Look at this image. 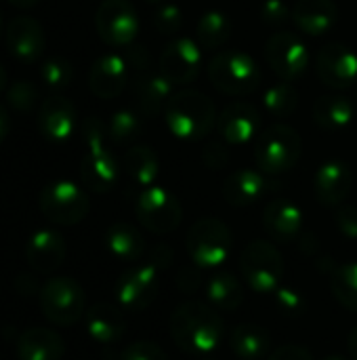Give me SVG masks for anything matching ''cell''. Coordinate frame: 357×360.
Here are the masks:
<instances>
[{
    "label": "cell",
    "instance_id": "8d00e7d4",
    "mask_svg": "<svg viewBox=\"0 0 357 360\" xmlns=\"http://www.w3.org/2000/svg\"><path fill=\"white\" fill-rule=\"evenodd\" d=\"M40 78L48 89H67L74 78V68L65 57H48L40 68Z\"/></svg>",
    "mask_w": 357,
    "mask_h": 360
},
{
    "label": "cell",
    "instance_id": "6da1fadb",
    "mask_svg": "<svg viewBox=\"0 0 357 360\" xmlns=\"http://www.w3.org/2000/svg\"><path fill=\"white\" fill-rule=\"evenodd\" d=\"M225 333V321L208 302H183L170 316V338L183 352H213Z\"/></svg>",
    "mask_w": 357,
    "mask_h": 360
},
{
    "label": "cell",
    "instance_id": "7c38bea8",
    "mask_svg": "<svg viewBox=\"0 0 357 360\" xmlns=\"http://www.w3.org/2000/svg\"><path fill=\"white\" fill-rule=\"evenodd\" d=\"M267 63L271 70L286 82L299 80L309 65V53L305 42L299 34L292 32H278L265 44Z\"/></svg>",
    "mask_w": 357,
    "mask_h": 360
},
{
    "label": "cell",
    "instance_id": "b9f144b4",
    "mask_svg": "<svg viewBox=\"0 0 357 360\" xmlns=\"http://www.w3.org/2000/svg\"><path fill=\"white\" fill-rule=\"evenodd\" d=\"M335 221H337V228L343 236L357 238V207H351V205L337 207Z\"/></svg>",
    "mask_w": 357,
    "mask_h": 360
},
{
    "label": "cell",
    "instance_id": "f5cc1de1",
    "mask_svg": "<svg viewBox=\"0 0 357 360\" xmlns=\"http://www.w3.org/2000/svg\"><path fill=\"white\" fill-rule=\"evenodd\" d=\"M326 360H351V359H345V356H328Z\"/></svg>",
    "mask_w": 357,
    "mask_h": 360
},
{
    "label": "cell",
    "instance_id": "7bdbcfd3",
    "mask_svg": "<svg viewBox=\"0 0 357 360\" xmlns=\"http://www.w3.org/2000/svg\"><path fill=\"white\" fill-rule=\"evenodd\" d=\"M290 11L288 4L284 0H265L263 6H261V17L265 23H271V25H278L282 21H286L290 17Z\"/></svg>",
    "mask_w": 357,
    "mask_h": 360
},
{
    "label": "cell",
    "instance_id": "277c9868",
    "mask_svg": "<svg viewBox=\"0 0 357 360\" xmlns=\"http://www.w3.org/2000/svg\"><path fill=\"white\" fill-rule=\"evenodd\" d=\"M303 152L301 135L288 124H271L255 139V162L267 175H282L299 162Z\"/></svg>",
    "mask_w": 357,
    "mask_h": 360
},
{
    "label": "cell",
    "instance_id": "d4e9b609",
    "mask_svg": "<svg viewBox=\"0 0 357 360\" xmlns=\"http://www.w3.org/2000/svg\"><path fill=\"white\" fill-rule=\"evenodd\" d=\"M65 354V344L61 335L53 329L32 327L23 331L17 340L19 360H61Z\"/></svg>",
    "mask_w": 357,
    "mask_h": 360
},
{
    "label": "cell",
    "instance_id": "44dd1931",
    "mask_svg": "<svg viewBox=\"0 0 357 360\" xmlns=\"http://www.w3.org/2000/svg\"><path fill=\"white\" fill-rule=\"evenodd\" d=\"M65 240L59 232L42 228L36 230L25 245V257L34 272L50 274L55 272L65 259Z\"/></svg>",
    "mask_w": 357,
    "mask_h": 360
},
{
    "label": "cell",
    "instance_id": "681fc988",
    "mask_svg": "<svg viewBox=\"0 0 357 360\" xmlns=\"http://www.w3.org/2000/svg\"><path fill=\"white\" fill-rule=\"evenodd\" d=\"M347 348H349V356H351V360H357V327L349 333Z\"/></svg>",
    "mask_w": 357,
    "mask_h": 360
},
{
    "label": "cell",
    "instance_id": "f1b7e54d",
    "mask_svg": "<svg viewBox=\"0 0 357 360\" xmlns=\"http://www.w3.org/2000/svg\"><path fill=\"white\" fill-rule=\"evenodd\" d=\"M206 300L210 306L223 312H231L244 302V285L231 272H215L204 283Z\"/></svg>",
    "mask_w": 357,
    "mask_h": 360
},
{
    "label": "cell",
    "instance_id": "ee69618b",
    "mask_svg": "<svg viewBox=\"0 0 357 360\" xmlns=\"http://www.w3.org/2000/svg\"><path fill=\"white\" fill-rule=\"evenodd\" d=\"M267 360H314V354L303 348V346H297V344H288V346H280L276 348Z\"/></svg>",
    "mask_w": 357,
    "mask_h": 360
},
{
    "label": "cell",
    "instance_id": "ba28073f",
    "mask_svg": "<svg viewBox=\"0 0 357 360\" xmlns=\"http://www.w3.org/2000/svg\"><path fill=\"white\" fill-rule=\"evenodd\" d=\"M84 289L69 276H55L40 289V310L57 327H72L84 316Z\"/></svg>",
    "mask_w": 357,
    "mask_h": 360
},
{
    "label": "cell",
    "instance_id": "cb8c5ba5",
    "mask_svg": "<svg viewBox=\"0 0 357 360\" xmlns=\"http://www.w3.org/2000/svg\"><path fill=\"white\" fill-rule=\"evenodd\" d=\"M303 221H305L303 211L286 198L271 200L263 211L265 230L271 234V238L280 243H288L297 238L303 232Z\"/></svg>",
    "mask_w": 357,
    "mask_h": 360
},
{
    "label": "cell",
    "instance_id": "f907efd6",
    "mask_svg": "<svg viewBox=\"0 0 357 360\" xmlns=\"http://www.w3.org/2000/svg\"><path fill=\"white\" fill-rule=\"evenodd\" d=\"M8 2L17 8H27V6H34L38 0H8Z\"/></svg>",
    "mask_w": 357,
    "mask_h": 360
},
{
    "label": "cell",
    "instance_id": "e0dca14e",
    "mask_svg": "<svg viewBox=\"0 0 357 360\" xmlns=\"http://www.w3.org/2000/svg\"><path fill=\"white\" fill-rule=\"evenodd\" d=\"M261 124V114L252 103L234 101L223 108L217 116V129L227 143H248L257 137Z\"/></svg>",
    "mask_w": 357,
    "mask_h": 360
},
{
    "label": "cell",
    "instance_id": "d6a6232c",
    "mask_svg": "<svg viewBox=\"0 0 357 360\" xmlns=\"http://www.w3.org/2000/svg\"><path fill=\"white\" fill-rule=\"evenodd\" d=\"M231 32H234V23L221 11H208L196 23V40L206 51H215L221 44H225Z\"/></svg>",
    "mask_w": 357,
    "mask_h": 360
},
{
    "label": "cell",
    "instance_id": "4316f807",
    "mask_svg": "<svg viewBox=\"0 0 357 360\" xmlns=\"http://www.w3.org/2000/svg\"><path fill=\"white\" fill-rule=\"evenodd\" d=\"M173 82L162 72H145L135 82L137 105L143 116H156L164 112L166 103L173 97Z\"/></svg>",
    "mask_w": 357,
    "mask_h": 360
},
{
    "label": "cell",
    "instance_id": "11a10c76",
    "mask_svg": "<svg viewBox=\"0 0 357 360\" xmlns=\"http://www.w3.org/2000/svg\"><path fill=\"white\" fill-rule=\"evenodd\" d=\"M0 25H2V23H0Z\"/></svg>",
    "mask_w": 357,
    "mask_h": 360
},
{
    "label": "cell",
    "instance_id": "db71d44e",
    "mask_svg": "<svg viewBox=\"0 0 357 360\" xmlns=\"http://www.w3.org/2000/svg\"><path fill=\"white\" fill-rule=\"evenodd\" d=\"M149 2H164V0H149Z\"/></svg>",
    "mask_w": 357,
    "mask_h": 360
},
{
    "label": "cell",
    "instance_id": "ab89813d",
    "mask_svg": "<svg viewBox=\"0 0 357 360\" xmlns=\"http://www.w3.org/2000/svg\"><path fill=\"white\" fill-rule=\"evenodd\" d=\"M274 295H276V306L284 316H301L307 308L305 297L290 287H282Z\"/></svg>",
    "mask_w": 357,
    "mask_h": 360
},
{
    "label": "cell",
    "instance_id": "52a82bcc",
    "mask_svg": "<svg viewBox=\"0 0 357 360\" xmlns=\"http://www.w3.org/2000/svg\"><path fill=\"white\" fill-rule=\"evenodd\" d=\"M185 249L196 268H219L234 249V236L225 221L217 217L198 219L185 238Z\"/></svg>",
    "mask_w": 357,
    "mask_h": 360
},
{
    "label": "cell",
    "instance_id": "f546056e",
    "mask_svg": "<svg viewBox=\"0 0 357 360\" xmlns=\"http://www.w3.org/2000/svg\"><path fill=\"white\" fill-rule=\"evenodd\" d=\"M314 120L328 133L347 129L353 120V103L345 95H324L314 103Z\"/></svg>",
    "mask_w": 357,
    "mask_h": 360
},
{
    "label": "cell",
    "instance_id": "f35d334b",
    "mask_svg": "<svg viewBox=\"0 0 357 360\" xmlns=\"http://www.w3.org/2000/svg\"><path fill=\"white\" fill-rule=\"evenodd\" d=\"M38 99V91L32 82L27 80H17L8 86L6 91V101L11 103V108H15L17 112H29L34 108Z\"/></svg>",
    "mask_w": 357,
    "mask_h": 360
},
{
    "label": "cell",
    "instance_id": "603a6c76",
    "mask_svg": "<svg viewBox=\"0 0 357 360\" xmlns=\"http://www.w3.org/2000/svg\"><path fill=\"white\" fill-rule=\"evenodd\" d=\"M290 19L309 36H324L335 30L339 21V8L332 0H297Z\"/></svg>",
    "mask_w": 357,
    "mask_h": 360
},
{
    "label": "cell",
    "instance_id": "9a60e30c",
    "mask_svg": "<svg viewBox=\"0 0 357 360\" xmlns=\"http://www.w3.org/2000/svg\"><path fill=\"white\" fill-rule=\"evenodd\" d=\"M318 76L326 86L349 89L357 80V55L341 42H328L320 49L316 59Z\"/></svg>",
    "mask_w": 357,
    "mask_h": 360
},
{
    "label": "cell",
    "instance_id": "5b68a950",
    "mask_svg": "<svg viewBox=\"0 0 357 360\" xmlns=\"http://www.w3.org/2000/svg\"><path fill=\"white\" fill-rule=\"evenodd\" d=\"M284 272V257L269 240H252L244 247L240 255V274L255 293L274 295L280 289Z\"/></svg>",
    "mask_w": 357,
    "mask_h": 360
},
{
    "label": "cell",
    "instance_id": "83f0119b",
    "mask_svg": "<svg viewBox=\"0 0 357 360\" xmlns=\"http://www.w3.org/2000/svg\"><path fill=\"white\" fill-rule=\"evenodd\" d=\"M231 352L240 360H263L271 352V335L261 325H238L229 333Z\"/></svg>",
    "mask_w": 357,
    "mask_h": 360
},
{
    "label": "cell",
    "instance_id": "8992f818",
    "mask_svg": "<svg viewBox=\"0 0 357 360\" xmlns=\"http://www.w3.org/2000/svg\"><path fill=\"white\" fill-rule=\"evenodd\" d=\"M210 82L225 95H250L259 89L263 74L259 63L244 51H221L208 65Z\"/></svg>",
    "mask_w": 357,
    "mask_h": 360
},
{
    "label": "cell",
    "instance_id": "e575fe53",
    "mask_svg": "<svg viewBox=\"0 0 357 360\" xmlns=\"http://www.w3.org/2000/svg\"><path fill=\"white\" fill-rule=\"evenodd\" d=\"M263 105H265V110L271 116H276V118H288L297 110V105H299V93L286 80L276 82V84H271V86L265 89V93H263Z\"/></svg>",
    "mask_w": 357,
    "mask_h": 360
},
{
    "label": "cell",
    "instance_id": "30bf717a",
    "mask_svg": "<svg viewBox=\"0 0 357 360\" xmlns=\"http://www.w3.org/2000/svg\"><path fill=\"white\" fill-rule=\"evenodd\" d=\"M139 224L154 234H168L181 226L183 207L173 192L160 186L145 188L135 205Z\"/></svg>",
    "mask_w": 357,
    "mask_h": 360
},
{
    "label": "cell",
    "instance_id": "5bb4252c",
    "mask_svg": "<svg viewBox=\"0 0 357 360\" xmlns=\"http://www.w3.org/2000/svg\"><path fill=\"white\" fill-rule=\"evenodd\" d=\"M202 70V46L191 38L170 40L160 55V72L177 86L189 84Z\"/></svg>",
    "mask_w": 357,
    "mask_h": 360
},
{
    "label": "cell",
    "instance_id": "bcb514c9",
    "mask_svg": "<svg viewBox=\"0 0 357 360\" xmlns=\"http://www.w3.org/2000/svg\"><path fill=\"white\" fill-rule=\"evenodd\" d=\"M170 259H173V249H170L168 245H164V243L156 245L154 251H151V257H149V262H151L158 270H164V268L168 266Z\"/></svg>",
    "mask_w": 357,
    "mask_h": 360
},
{
    "label": "cell",
    "instance_id": "7dc6e473",
    "mask_svg": "<svg viewBox=\"0 0 357 360\" xmlns=\"http://www.w3.org/2000/svg\"><path fill=\"white\" fill-rule=\"evenodd\" d=\"M177 285L181 291H196L202 281H200V274L194 272V270H181L179 272V278H177Z\"/></svg>",
    "mask_w": 357,
    "mask_h": 360
},
{
    "label": "cell",
    "instance_id": "484cf974",
    "mask_svg": "<svg viewBox=\"0 0 357 360\" xmlns=\"http://www.w3.org/2000/svg\"><path fill=\"white\" fill-rule=\"evenodd\" d=\"M126 329L122 308L112 304H95L86 312V333L93 342L101 346L116 344Z\"/></svg>",
    "mask_w": 357,
    "mask_h": 360
},
{
    "label": "cell",
    "instance_id": "ac0fdd59",
    "mask_svg": "<svg viewBox=\"0 0 357 360\" xmlns=\"http://www.w3.org/2000/svg\"><path fill=\"white\" fill-rule=\"evenodd\" d=\"M351 188H353V173L347 162L332 158L320 165L314 179V190L322 205L341 207L347 200Z\"/></svg>",
    "mask_w": 357,
    "mask_h": 360
},
{
    "label": "cell",
    "instance_id": "3957f363",
    "mask_svg": "<svg viewBox=\"0 0 357 360\" xmlns=\"http://www.w3.org/2000/svg\"><path fill=\"white\" fill-rule=\"evenodd\" d=\"M86 152L80 162V177L84 186L95 194L109 192L120 175V167L112 150L107 148V129L97 116H90L82 124Z\"/></svg>",
    "mask_w": 357,
    "mask_h": 360
},
{
    "label": "cell",
    "instance_id": "4dcf8cb0",
    "mask_svg": "<svg viewBox=\"0 0 357 360\" xmlns=\"http://www.w3.org/2000/svg\"><path fill=\"white\" fill-rule=\"evenodd\" d=\"M105 247L122 262H137L145 253V238L133 224L116 221L105 232Z\"/></svg>",
    "mask_w": 357,
    "mask_h": 360
},
{
    "label": "cell",
    "instance_id": "ffe728a7",
    "mask_svg": "<svg viewBox=\"0 0 357 360\" xmlns=\"http://www.w3.org/2000/svg\"><path fill=\"white\" fill-rule=\"evenodd\" d=\"M128 61L116 53H109L93 63L88 74V86L99 99H114L128 84Z\"/></svg>",
    "mask_w": 357,
    "mask_h": 360
},
{
    "label": "cell",
    "instance_id": "d6986e66",
    "mask_svg": "<svg viewBox=\"0 0 357 360\" xmlns=\"http://www.w3.org/2000/svg\"><path fill=\"white\" fill-rule=\"evenodd\" d=\"M78 112L63 95H50L42 101L38 112V131L50 141H65L74 135Z\"/></svg>",
    "mask_w": 357,
    "mask_h": 360
},
{
    "label": "cell",
    "instance_id": "1f68e13d",
    "mask_svg": "<svg viewBox=\"0 0 357 360\" xmlns=\"http://www.w3.org/2000/svg\"><path fill=\"white\" fill-rule=\"evenodd\" d=\"M124 171L128 175V179L139 186V188H149L156 184V177L160 173V162L156 152L145 146V143H137L133 146L126 154H124Z\"/></svg>",
    "mask_w": 357,
    "mask_h": 360
},
{
    "label": "cell",
    "instance_id": "74e56055",
    "mask_svg": "<svg viewBox=\"0 0 357 360\" xmlns=\"http://www.w3.org/2000/svg\"><path fill=\"white\" fill-rule=\"evenodd\" d=\"M183 23H185V15H183L181 6H177L173 2H162L154 13V27L164 36L177 34L183 27Z\"/></svg>",
    "mask_w": 357,
    "mask_h": 360
},
{
    "label": "cell",
    "instance_id": "d590c367",
    "mask_svg": "<svg viewBox=\"0 0 357 360\" xmlns=\"http://www.w3.org/2000/svg\"><path fill=\"white\" fill-rule=\"evenodd\" d=\"M107 137L114 143H130L141 135L143 122L139 118L137 112L133 110H118L112 114L109 122H107Z\"/></svg>",
    "mask_w": 357,
    "mask_h": 360
},
{
    "label": "cell",
    "instance_id": "816d5d0a",
    "mask_svg": "<svg viewBox=\"0 0 357 360\" xmlns=\"http://www.w3.org/2000/svg\"><path fill=\"white\" fill-rule=\"evenodd\" d=\"M6 89V70L2 68V63H0V93Z\"/></svg>",
    "mask_w": 357,
    "mask_h": 360
},
{
    "label": "cell",
    "instance_id": "2e32d148",
    "mask_svg": "<svg viewBox=\"0 0 357 360\" xmlns=\"http://www.w3.org/2000/svg\"><path fill=\"white\" fill-rule=\"evenodd\" d=\"M6 46L21 63H34L46 49V36L42 25L34 17L19 15L6 25Z\"/></svg>",
    "mask_w": 357,
    "mask_h": 360
},
{
    "label": "cell",
    "instance_id": "c3c4849f",
    "mask_svg": "<svg viewBox=\"0 0 357 360\" xmlns=\"http://www.w3.org/2000/svg\"><path fill=\"white\" fill-rule=\"evenodd\" d=\"M8 131H11V118H8V114H6V110L0 105V143L6 139V135H8Z\"/></svg>",
    "mask_w": 357,
    "mask_h": 360
},
{
    "label": "cell",
    "instance_id": "9c48e42d",
    "mask_svg": "<svg viewBox=\"0 0 357 360\" xmlns=\"http://www.w3.org/2000/svg\"><path fill=\"white\" fill-rule=\"evenodd\" d=\"M38 207L48 221L57 226H76L88 215L90 200L86 192L74 181L57 179L42 188Z\"/></svg>",
    "mask_w": 357,
    "mask_h": 360
},
{
    "label": "cell",
    "instance_id": "60d3db41",
    "mask_svg": "<svg viewBox=\"0 0 357 360\" xmlns=\"http://www.w3.org/2000/svg\"><path fill=\"white\" fill-rule=\"evenodd\" d=\"M118 360H168V356H166V352L158 344L137 342V344L126 346L120 352V359Z\"/></svg>",
    "mask_w": 357,
    "mask_h": 360
},
{
    "label": "cell",
    "instance_id": "7a4b0ae2",
    "mask_svg": "<svg viewBox=\"0 0 357 360\" xmlns=\"http://www.w3.org/2000/svg\"><path fill=\"white\" fill-rule=\"evenodd\" d=\"M166 127L170 133L185 141L204 139L217 124V110L210 97L200 91H179L164 108Z\"/></svg>",
    "mask_w": 357,
    "mask_h": 360
},
{
    "label": "cell",
    "instance_id": "4fadbf2b",
    "mask_svg": "<svg viewBox=\"0 0 357 360\" xmlns=\"http://www.w3.org/2000/svg\"><path fill=\"white\" fill-rule=\"evenodd\" d=\"M158 268L147 262L128 268L116 283V302L126 312L145 310L158 293Z\"/></svg>",
    "mask_w": 357,
    "mask_h": 360
},
{
    "label": "cell",
    "instance_id": "f6af8a7d",
    "mask_svg": "<svg viewBox=\"0 0 357 360\" xmlns=\"http://www.w3.org/2000/svg\"><path fill=\"white\" fill-rule=\"evenodd\" d=\"M204 160L210 169H219L227 162V150L221 143H210L204 152Z\"/></svg>",
    "mask_w": 357,
    "mask_h": 360
},
{
    "label": "cell",
    "instance_id": "7402d4cb",
    "mask_svg": "<svg viewBox=\"0 0 357 360\" xmlns=\"http://www.w3.org/2000/svg\"><path fill=\"white\" fill-rule=\"evenodd\" d=\"M274 184L267 173L255 169H240L223 181V196L231 207H248L261 200Z\"/></svg>",
    "mask_w": 357,
    "mask_h": 360
},
{
    "label": "cell",
    "instance_id": "836d02e7",
    "mask_svg": "<svg viewBox=\"0 0 357 360\" xmlns=\"http://www.w3.org/2000/svg\"><path fill=\"white\" fill-rule=\"evenodd\" d=\"M330 291L347 310L357 312V262L335 266L330 272Z\"/></svg>",
    "mask_w": 357,
    "mask_h": 360
},
{
    "label": "cell",
    "instance_id": "8fae6325",
    "mask_svg": "<svg viewBox=\"0 0 357 360\" xmlns=\"http://www.w3.org/2000/svg\"><path fill=\"white\" fill-rule=\"evenodd\" d=\"M95 25L109 46H126L137 38L139 15L128 0H103L95 15Z\"/></svg>",
    "mask_w": 357,
    "mask_h": 360
}]
</instances>
